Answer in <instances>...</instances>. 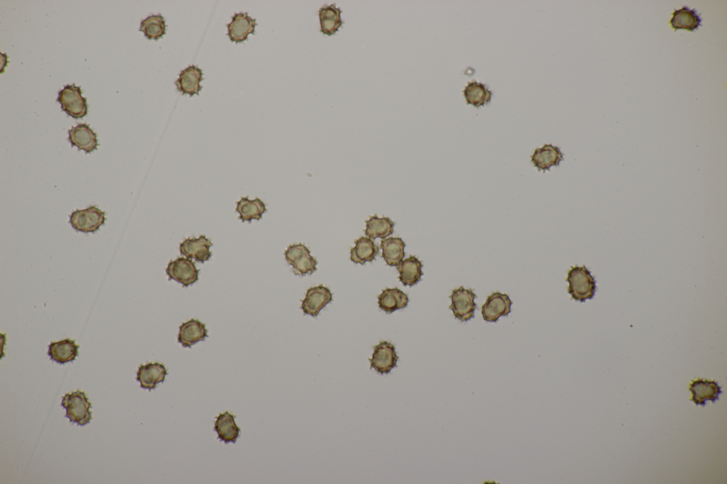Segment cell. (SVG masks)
<instances>
[{
    "label": "cell",
    "mask_w": 727,
    "mask_h": 484,
    "mask_svg": "<svg viewBox=\"0 0 727 484\" xmlns=\"http://www.w3.org/2000/svg\"><path fill=\"white\" fill-rule=\"evenodd\" d=\"M566 281L569 283L568 293L575 300L584 303L594 298L597 290L596 281L585 266L571 267Z\"/></svg>",
    "instance_id": "1"
},
{
    "label": "cell",
    "mask_w": 727,
    "mask_h": 484,
    "mask_svg": "<svg viewBox=\"0 0 727 484\" xmlns=\"http://www.w3.org/2000/svg\"><path fill=\"white\" fill-rule=\"evenodd\" d=\"M62 405L67 410L66 416L70 421L78 425L84 426L91 421L93 416L91 408L92 404L86 393L81 390L66 394Z\"/></svg>",
    "instance_id": "2"
},
{
    "label": "cell",
    "mask_w": 727,
    "mask_h": 484,
    "mask_svg": "<svg viewBox=\"0 0 727 484\" xmlns=\"http://www.w3.org/2000/svg\"><path fill=\"white\" fill-rule=\"evenodd\" d=\"M57 101L62 110L74 119H81L88 115L87 99L82 96V91L76 85L66 86L60 91Z\"/></svg>",
    "instance_id": "3"
},
{
    "label": "cell",
    "mask_w": 727,
    "mask_h": 484,
    "mask_svg": "<svg viewBox=\"0 0 727 484\" xmlns=\"http://www.w3.org/2000/svg\"><path fill=\"white\" fill-rule=\"evenodd\" d=\"M477 295L473 289H466L463 286L454 289L450 296L451 305L450 309L456 319L461 322H468L475 317L478 308L475 300Z\"/></svg>",
    "instance_id": "4"
},
{
    "label": "cell",
    "mask_w": 727,
    "mask_h": 484,
    "mask_svg": "<svg viewBox=\"0 0 727 484\" xmlns=\"http://www.w3.org/2000/svg\"><path fill=\"white\" fill-rule=\"evenodd\" d=\"M106 213L96 206L86 210H78L70 216L69 223L73 228L84 233H95L106 223Z\"/></svg>",
    "instance_id": "5"
},
{
    "label": "cell",
    "mask_w": 727,
    "mask_h": 484,
    "mask_svg": "<svg viewBox=\"0 0 727 484\" xmlns=\"http://www.w3.org/2000/svg\"><path fill=\"white\" fill-rule=\"evenodd\" d=\"M398 360L395 346L390 342L383 341L374 347L373 357L370 359L371 368L382 375L389 374L398 366Z\"/></svg>",
    "instance_id": "6"
},
{
    "label": "cell",
    "mask_w": 727,
    "mask_h": 484,
    "mask_svg": "<svg viewBox=\"0 0 727 484\" xmlns=\"http://www.w3.org/2000/svg\"><path fill=\"white\" fill-rule=\"evenodd\" d=\"M166 272L169 280L188 287L198 281L200 270L191 259L180 257L169 262Z\"/></svg>",
    "instance_id": "7"
},
{
    "label": "cell",
    "mask_w": 727,
    "mask_h": 484,
    "mask_svg": "<svg viewBox=\"0 0 727 484\" xmlns=\"http://www.w3.org/2000/svg\"><path fill=\"white\" fill-rule=\"evenodd\" d=\"M688 390L692 393L689 398L696 405L704 407L707 401L715 403L722 393L721 387L714 380L697 378L691 381Z\"/></svg>",
    "instance_id": "8"
},
{
    "label": "cell",
    "mask_w": 727,
    "mask_h": 484,
    "mask_svg": "<svg viewBox=\"0 0 727 484\" xmlns=\"http://www.w3.org/2000/svg\"><path fill=\"white\" fill-rule=\"evenodd\" d=\"M332 301L330 290L322 285L310 288L302 300L301 309L304 315L316 317L327 304Z\"/></svg>",
    "instance_id": "9"
},
{
    "label": "cell",
    "mask_w": 727,
    "mask_h": 484,
    "mask_svg": "<svg viewBox=\"0 0 727 484\" xmlns=\"http://www.w3.org/2000/svg\"><path fill=\"white\" fill-rule=\"evenodd\" d=\"M512 303L508 295L500 292L493 293L488 297L482 308L483 319L488 322H497L500 317L511 313Z\"/></svg>",
    "instance_id": "10"
},
{
    "label": "cell",
    "mask_w": 727,
    "mask_h": 484,
    "mask_svg": "<svg viewBox=\"0 0 727 484\" xmlns=\"http://www.w3.org/2000/svg\"><path fill=\"white\" fill-rule=\"evenodd\" d=\"M213 245L205 235L198 238H188L180 244L181 254L197 262L205 263L212 257L210 249Z\"/></svg>",
    "instance_id": "11"
},
{
    "label": "cell",
    "mask_w": 727,
    "mask_h": 484,
    "mask_svg": "<svg viewBox=\"0 0 727 484\" xmlns=\"http://www.w3.org/2000/svg\"><path fill=\"white\" fill-rule=\"evenodd\" d=\"M257 26L256 20L247 13L235 14L230 24L227 25V36L232 43L236 44L247 40L249 35H254Z\"/></svg>",
    "instance_id": "12"
},
{
    "label": "cell",
    "mask_w": 727,
    "mask_h": 484,
    "mask_svg": "<svg viewBox=\"0 0 727 484\" xmlns=\"http://www.w3.org/2000/svg\"><path fill=\"white\" fill-rule=\"evenodd\" d=\"M168 371L165 366L160 363H148L141 365L137 373V380L141 388L149 390H154L157 385L165 381Z\"/></svg>",
    "instance_id": "13"
},
{
    "label": "cell",
    "mask_w": 727,
    "mask_h": 484,
    "mask_svg": "<svg viewBox=\"0 0 727 484\" xmlns=\"http://www.w3.org/2000/svg\"><path fill=\"white\" fill-rule=\"evenodd\" d=\"M208 337L205 325L195 319L183 323L179 327L178 342L184 347H191Z\"/></svg>",
    "instance_id": "14"
},
{
    "label": "cell",
    "mask_w": 727,
    "mask_h": 484,
    "mask_svg": "<svg viewBox=\"0 0 727 484\" xmlns=\"http://www.w3.org/2000/svg\"><path fill=\"white\" fill-rule=\"evenodd\" d=\"M69 140L72 146L88 154L94 152L98 147L97 135L86 124H81L69 130Z\"/></svg>",
    "instance_id": "15"
},
{
    "label": "cell",
    "mask_w": 727,
    "mask_h": 484,
    "mask_svg": "<svg viewBox=\"0 0 727 484\" xmlns=\"http://www.w3.org/2000/svg\"><path fill=\"white\" fill-rule=\"evenodd\" d=\"M534 166L539 171H550L552 167H558L563 161V154L558 147L545 145L542 148L534 151L531 157Z\"/></svg>",
    "instance_id": "16"
},
{
    "label": "cell",
    "mask_w": 727,
    "mask_h": 484,
    "mask_svg": "<svg viewBox=\"0 0 727 484\" xmlns=\"http://www.w3.org/2000/svg\"><path fill=\"white\" fill-rule=\"evenodd\" d=\"M203 76V71L198 67H188L181 72L179 79L175 82L178 91L190 96L198 95L203 89L201 86Z\"/></svg>",
    "instance_id": "17"
},
{
    "label": "cell",
    "mask_w": 727,
    "mask_h": 484,
    "mask_svg": "<svg viewBox=\"0 0 727 484\" xmlns=\"http://www.w3.org/2000/svg\"><path fill=\"white\" fill-rule=\"evenodd\" d=\"M701 23L702 20L695 9L684 6L674 11L669 25L674 31L682 30L693 33L701 27Z\"/></svg>",
    "instance_id": "18"
},
{
    "label": "cell",
    "mask_w": 727,
    "mask_h": 484,
    "mask_svg": "<svg viewBox=\"0 0 727 484\" xmlns=\"http://www.w3.org/2000/svg\"><path fill=\"white\" fill-rule=\"evenodd\" d=\"M342 13V11L336 7V4L324 5L318 11L320 33L328 37L335 35L344 24L341 18Z\"/></svg>",
    "instance_id": "19"
},
{
    "label": "cell",
    "mask_w": 727,
    "mask_h": 484,
    "mask_svg": "<svg viewBox=\"0 0 727 484\" xmlns=\"http://www.w3.org/2000/svg\"><path fill=\"white\" fill-rule=\"evenodd\" d=\"M354 244L355 246L350 252V259L354 264L364 265L367 262H373L379 254L378 245L369 237H361Z\"/></svg>",
    "instance_id": "20"
},
{
    "label": "cell",
    "mask_w": 727,
    "mask_h": 484,
    "mask_svg": "<svg viewBox=\"0 0 727 484\" xmlns=\"http://www.w3.org/2000/svg\"><path fill=\"white\" fill-rule=\"evenodd\" d=\"M80 346L74 340L66 339L52 342L48 354L51 359L61 364L74 361L79 356Z\"/></svg>",
    "instance_id": "21"
},
{
    "label": "cell",
    "mask_w": 727,
    "mask_h": 484,
    "mask_svg": "<svg viewBox=\"0 0 727 484\" xmlns=\"http://www.w3.org/2000/svg\"><path fill=\"white\" fill-rule=\"evenodd\" d=\"M236 416L228 411L220 413L216 418L214 430L218 434V439L225 444L236 443L241 431L235 422Z\"/></svg>",
    "instance_id": "22"
},
{
    "label": "cell",
    "mask_w": 727,
    "mask_h": 484,
    "mask_svg": "<svg viewBox=\"0 0 727 484\" xmlns=\"http://www.w3.org/2000/svg\"><path fill=\"white\" fill-rule=\"evenodd\" d=\"M397 268L400 273V281L405 286L417 285L424 275L423 264L415 256H410L404 259Z\"/></svg>",
    "instance_id": "23"
},
{
    "label": "cell",
    "mask_w": 727,
    "mask_h": 484,
    "mask_svg": "<svg viewBox=\"0 0 727 484\" xmlns=\"http://www.w3.org/2000/svg\"><path fill=\"white\" fill-rule=\"evenodd\" d=\"M408 296L398 288H387L378 296V304L381 310L391 314L407 307Z\"/></svg>",
    "instance_id": "24"
},
{
    "label": "cell",
    "mask_w": 727,
    "mask_h": 484,
    "mask_svg": "<svg viewBox=\"0 0 727 484\" xmlns=\"http://www.w3.org/2000/svg\"><path fill=\"white\" fill-rule=\"evenodd\" d=\"M406 244L400 237L384 239L381 242L383 257L390 266H398L405 257Z\"/></svg>",
    "instance_id": "25"
},
{
    "label": "cell",
    "mask_w": 727,
    "mask_h": 484,
    "mask_svg": "<svg viewBox=\"0 0 727 484\" xmlns=\"http://www.w3.org/2000/svg\"><path fill=\"white\" fill-rule=\"evenodd\" d=\"M236 211L239 214V220L251 223L254 220H261L266 208V204L261 199L257 198L251 201L247 196L237 202Z\"/></svg>",
    "instance_id": "26"
},
{
    "label": "cell",
    "mask_w": 727,
    "mask_h": 484,
    "mask_svg": "<svg viewBox=\"0 0 727 484\" xmlns=\"http://www.w3.org/2000/svg\"><path fill=\"white\" fill-rule=\"evenodd\" d=\"M463 95L468 105L480 108L490 103L493 94L485 84L473 81L466 87Z\"/></svg>",
    "instance_id": "27"
},
{
    "label": "cell",
    "mask_w": 727,
    "mask_h": 484,
    "mask_svg": "<svg viewBox=\"0 0 727 484\" xmlns=\"http://www.w3.org/2000/svg\"><path fill=\"white\" fill-rule=\"evenodd\" d=\"M395 223L389 218L371 217L366 221V235L368 237L376 240L386 239L394 233Z\"/></svg>",
    "instance_id": "28"
},
{
    "label": "cell",
    "mask_w": 727,
    "mask_h": 484,
    "mask_svg": "<svg viewBox=\"0 0 727 484\" xmlns=\"http://www.w3.org/2000/svg\"><path fill=\"white\" fill-rule=\"evenodd\" d=\"M148 40H159L167 32V25L162 15L150 16L141 23L140 29Z\"/></svg>",
    "instance_id": "29"
},
{
    "label": "cell",
    "mask_w": 727,
    "mask_h": 484,
    "mask_svg": "<svg viewBox=\"0 0 727 484\" xmlns=\"http://www.w3.org/2000/svg\"><path fill=\"white\" fill-rule=\"evenodd\" d=\"M317 261L307 253L299 258L293 265V272L295 275L303 276L307 274L311 275L317 270Z\"/></svg>",
    "instance_id": "30"
},
{
    "label": "cell",
    "mask_w": 727,
    "mask_h": 484,
    "mask_svg": "<svg viewBox=\"0 0 727 484\" xmlns=\"http://www.w3.org/2000/svg\"><path fill=\"white\" fill-rule=\"evenodd\" d=\"M310 252L309 249L303 244H296L288 247L284 252V257L288 264L292 266L299 258Z\"/></svg>",
    "instance_id": "31"
}]
</instances>
